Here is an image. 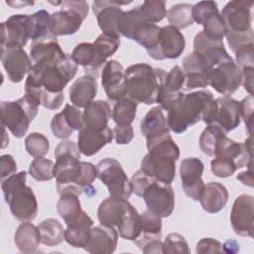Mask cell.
I'll return each instance as SVG.
<instances>
[{
	"label": "cell",
	"instance_id": "6da1fadb",
	"mask_svg": "<svg viewBox=\"0 0 254 254\" xmlns=\"http://www.w3.org/2000/svg\"><path fill=\"white\" fill-rule=\"evenodd\" d=\"M77 64L70 55L57 62H40L33 64L25 82V94L39 105L50 110L59 109L64 100V89L74 77Z\"/></svg>",
	"mask_w": 254,
	"mask_h": 254
},
{
	"label": "cell",
	"instance_id": "7a4b0ae2",
	"mask_svg": "<svg viewBox=\"0 0 254 254\" xmlns=\"http://www.w3.org/2000/svg\"><path fill=\"white\" fill-rule=\"evenodd\" d=\"M80 154L77 144L73 141L63 140L57 145L53 172L60 195L72 192L79 196L85 192L91 196L96 193V190L91 185L97 178L96 167L91 163L80 161Z\"/></svg>",
	"mask_w": 254,
	"mask_h": 254
},
{
	"label": "cell",
	"instance_id": "3957f363",
	"mask_svg": "<svg viewBox=\"0 0 254 254\" xmlns=\"http://www.w3.org/2000/svg\"><path fill=\"white\" fill-rule=\"evenodd\" d=\"M148 153L141 161V169L151 178L172 184L176 177V162L180 157V148L170 133L146 140Z\"/></svg>",
	"mask_w": 254,
	"mask_h": 254
},
{
	"label": "cell",
	"instance_id": "277c9868",
	"mask_svg": "<svg viewBox=\"0 0 254 254\" xmlns=\"http://www.w3.org/2000/svg\"><path fill=\"white\" fill-rule=\"evenodd\" d=\"M166 74L165 69L145 63L130 65L125 69L126 96L137 103H157Z\"/></svg>",
	"mask_w": 254,
	"mask_h": 254
},
{
	"label": "cell",
	"instance_id": "5b68a950",
	"mask_svg": "<svg viewBox=\"0 0 254 254\" xmlns=\"http://www.w3.org/2000/svg\"><path fill=\"white\" fill-rule=\"evenodd\" d=\"M212 99L213 94L207 89L187 94L181 92L166 110L170 130L181 134L190 126L196 124L202 119V115Z\"/></svg>",
	"mask_w": 254,
	"mask_h": 254
},
{
	"label": "cell",
	"instance_id": "8992f818",
	"mask_svg": "<svg viewBox=\"0 0 254 254\" xmlns=\"http://www.w3.org/2000/svg\"><path fill=\"white\" fill-rule=\"evenodd\" d=\"M253 4L252 0L230 1L220 13L226 30L225 37L233 53L244 45L253 44L254 35L251 27Z\"/></svg>",
	"mask_w": 254,
	"mask_h": 254
},
{
	"label": "cell",
	"instance_id": "52a82bcc",
	"mask_svg": "<svg viewBox=\"0 0 254 254\" xmlns=\"http://www.w3.org/2000/svg\"><path fill=\"white\" fill-rule=\"evenodd\" d=\"M27 173L21 171L1 181L5 201L12 215L21 222L32 221L38 214V202L33 190L26 185Z\"/></svg>",
	"mask_w": 254,
	"mask_h": 254
},
{
	"label": "cell",
	"instance_id": "ba28073f",
	"mask_svg": "<svg viewBox=\"0 0 254 254\" xmlns=\"http://www.w3.org/2000/svg\"><path fill=\"white\" fill-rule=\"evenodd\" d=\"M0 109L2 126L9 129L14 137L22 138L37 116L39 104L30 95L25 94L15 101H2Z\"/></svg>",
	"mask_w": 254,
	"mask_h": 254
},
{
	"label": "cell",
	"instance_id": "9c48e42d",
	"mask_svg": "<svg viewBox=\"0 0 254 254\" xmlns=\"http://www.w3.org/2000/svg\"><path fill=\"white\" fill-rule=\"evenodd\" d=\"M62 9L51 14L50 31L54 37L75 34L88 14L86 1H63Z\"/></svg>",
	"mask_w": 254,
	"mask_h": 254
},
{
	"label": "cell",
	"instance_id": "30bf717a",
	"mask_svg": "<svg viewBox=\"0 0 254 254\" xmlns=\"http://www.w3.org/2000/svg\"><path fill=\"white\" fill-rule=\"evenodd\" d=\"M97 178L107 187L110 197L128 199L132 194L131 181L121 164L113 158H105L96 165Z\"/></svg>",
	"mask_w": 254,
	"mask_h": 254
},
{
	"label": "cell",
	"instance_id": "8fae6325",
	"mask_svg": "<svg viewBox=\"0 0 254 254\" xmlns=\"http://www.w3.org/2000/svg\"><path fill=\"white\" fill-rule=\"evenodd\" d=\"M208 85L222 95H231L241 85V73L232 58L207 68Z\"/></svg>",
	"mask_w": 254,
	"mask_h": 254
},
{
	"label": "cell",
	"instance_id": "7c38bea8",
	"mask_svg": "<svg viewBox=\"0 0 254 254\" xmlns=\"http://www.w3.org/2000/svg\"><path fill=\"white\" fill-rule=\"evenodd\" d=\"M142 197L147 209L161 217H169L175 207V192L170 184L152 180L144 189Z\"/></svg>",
	"mask_w": 254,
	"mask_h": 254
},
{
	"label": "cell",
	"instance_id": "4fadbf2b",
	"mask_svg": "<svg viewBox=\"0 0 254 254\" xmlns=\"http://www.w3.org/2000/svg\"><path fill=\"white\" fill-rule=\"evenodd\" d=\"M32 36L31 15L17 14L1 23V48L26 46Z\"/></svg>",
	"mask_w": 254,
	"mask_h": 254
},
{
	"label": "cell",
	"instance_id": "5bb4252c",
	"mask_svg": "<svg viewBox=\"0 0 254 254\" xmlns=\"http://www.w3.org/2000/svg\"><path fill=\"white\" fill-rule=\"evenodd\" d=\"M185 46L186 40L180 30L174 26L168 25L161 27L156 47L147 53L156 61L166 59L173 60L179 58L183 54Z\"/></svg>",
	"mask_w": 254,
	"mask_h": 254
},
{
	"label": "cell",
	"instance_id": "9a60e30c",
	"mask_svg": "<svg viewBox=\"0 0 254 254\" xmlns=\"http://www.w3.org/2000/svg\"><path fill=\"white\" fill-rule=\"evenodd\" d=\"M71 59L81 65L86 75L97 78L106 64L108 56L94 43H80L71 53Z\"/></svg>",
	"mask_w": 254,
	"mask_h": 254
},
{
	"label": "cell",
	"instance_id": "2e32d148",
	"mask_svg": "<svg viewBox=\"0 0 254 254\" xmlns=\"http://www.w3.org/2000/svg\"><path fill=\"white\" fill-rule=\"evenodd\" d=\"M1 63L9 80L14 83L22 81L33 67L32 60L21 47L1 48Z\"/></svg>",
	"mask_w": 254,
	"mask_h": 254
},
{
	"label": "cell",
	"instance_id": "e0dca14e",
	"mask_svg": "<svg viewBox=\"0 0 254 254\" xmlns=\"http://www.w3.org/2000/svg\"><path fill=\"white\" fill-rule=\"evenodd\" d=\"M254 197L250 194H240L233 202L230 222L232 229L237 235L253 236Z\"/></svg>",
	"mask_w": 254,
	"mask_h": 254
},
{
	"label": "cell",
	"instance_id": "ac0fdd59",
	"mask_svg": "<svg viewBox=\"0 0 254 254\" xmlns=\"http://www.w3.org/2000/svg\"><path fill=\"white\" fill-rule=\"evenodd\" d=\"M203 163L197 158L184 159L180 167L182 189L184 192L193 200H198L204 188L201 179L203 173Z\"/></svg>",
	"mask_w": 254,
	"mask_h": 254
},
{
	"label": "cell",
	"instance_id": "d6986e66",
	"mask_svg": "<svg viewBox=\"0 0 254 254\" xmlns=\"http://www.w3.org/2000/svg\"><path fill=\"white\" fill-rule=\"evenodd\" d=\"M101 85L108 99L112 101L126 96L125 70L119 62L115 60L106 62L101 71Z\"/></svg>",
	"mask_w": 254,
	"mask_h": 254
},
{
	"label": "cell",
	"instance_id": "ffe728a7",
	"mask_svg": "<svg viewBox=\"0 0 254 254\" xmlns=\"http://www.w3.org/2000/svg\"><path fill=\"white\" fill-rule=\"evenodd\" d=\"M131 1L121 2L114 0H96L92 3V11L96 16L100 30L105 34L119 36L117 22L123 12L121 5L130 4ZM120 37V36H119Z\"/></svg>",
	"mask_w": 254,
	"mask_h": 254
},
{
	"label": "cell",
	"instance_id": "44dd1931",
	"mask_svg": "<svg viewBox=\"0 0 254 254\" xmlns=\"http://www.w3.org/2000/svg\"><path fill=\"white\" fill-rule=\"evenodd\" d=\"M183 71L185 82L183 90H191L195 88H204L208 86L206 79L207 65L201 56L192 52L183 59Z\"/></svg>",
	"mask_w": 254,
	"mask_h": 254
},
{
	"label": "cell",
	"instance_id": "7402d4cb",
	"mask_svg": "<svg viewBox=\"0 0 254 254\" xmlns=\"http://www.w3.org/2000/svg\"><path fill=\"white\" fill-rule=\"evenodd\" d=\"M216 109L213 124L218 125L225 133L234 130L240 124V101L223 95L215 99Z\"/></svg>",
	"mask_w": 254,
	"mask_h": 254
},
{
	"label": "cell",
	"instance_id": "603a6c76",
	"mask_svg": "<svg viewBox=\"0 0 254 254\" xmlns=\"http://www.w3.org/2000/svg\"><path fill=\"white\" fill-rule=\"evenodd\" d=\"M118 232L114 226L98 225L91 227L90 237L84 250L91 254H110L116 249Z\"/></svg>",
	"mask_w": 254,
	"mask_h": 254
},
{
	"label": "cell",
	"instance_id": "cb8c5ba5",
	"mask_svg": "<svg viewBox=\"0 0 254 254\" xmlns=\"http://www.w3.org/2000/svg\"><path fill=\"white\" fill-rule=\"evenodd\" d=\"M193 52L202 57L207 68L231 58L225 51L223 41H213L207 38L202 31L197 33L193 39Z\"/></svg>",
	"mask_w": 254,
	"mask_h": 254
},
{
	"label": "cell",
	"instance_id": "d4e9b609",
	"mask_svg": "<svg viewBox=\"0 0 254 254\" xmlns=\"http://www.w3.org/2000/svg\"><path fill=\"white\" fill-rule=\"evenodd\" d=\"M113 139V130L107 127L104 130H94L82 127L78 130L77 146L81 154L90 157L98 153Z\"/></svg>",
	"mask_w": 254,
	"mask_h": 254
},
{
	"label": "cell",
	"instance_id": "484cf974",
	"mask_svg": "<svg viewBox=\"0 0 254 254\" xmlns=\"http://www.w3.org/2000/svg\"><path fill=\"white\" fill-rule=\"evenodd\" d=\"M65 55L66 54L63 52L57 37L49 36L32 41L30 56L33 64L40 62H57L62 60Z\"/></svg>",
	"mask_w": 254,
	"mask_h": 254
},
{
	"label": "cell",
	"instance_id": "4316f807",
	"mask_svg": "<svg viewBox=\"0 0 254 254\" xmlns=\"http://www.w3.org/2000/svg\"><path fill=\"white\" fill-rule=\"evenodd\" d=\"M185 82V74L179 65H175L167 74L161 87L157 103L167 110L170 104L180 95Z\"/></svg>",
	"mask_w": 254,
	"mask_h": 254
},
{
	"label": "cell",
	"instance_id": "83f0119b",
	"mask_svg": "<svg viewBox=\"0 0 254 254\" xmlns=\"http://www.w3.org/2000/svg\"><path fill=\"white\" fill-rule=\"evenodd\" d=\"M97 93L96 78L89 75H82L78 77L70 85L68 94L72 105L77 108H84L91 101Z\"/></svg>",
	"mask_w": 254,
	"mask_h": 254
},
{
	"label": "cell",
	"instance_id": "f1b7e54d",
	"mask_svg": "<svg viewBox=\"0 0 254 254\" xmlns=\"http://www.w3.org/2000/svg\"><path fill=\"white\" fill-rule=\"evenodd\" d=\"M140 131L146 140L170 133L167 116L164 114L163 108L160 105L151 108L146 113L141 120Z\"/></svg>",
	"mask_w": 254,
	"mask_h": 254
},
{
	"label": "cell",
	"instance_id": "f546056e",
	"mask_svg": "<svg viewBox=\"0 0 254 254\" xmlns=\"http://www.w3.org/2000/svg\"><path fill=\"white\" fill-rule=\"evenodd\" d=\"M92 225V218L83 210L82 214L75 221L66 225L64 240L72 247L84 249L88 243Z\"/></svg>",
	"mask_w": 254,
	"mask_h": 254
},
{
	"label": "cell",
	"instance_id": "4dcf8cb0",
	"mask_svg": "<svg viewBox=\"0 0 254 254\" xmlns=\"http://www.w3.org/2000/svg\"><path fill=\"white\" fill-rule=\"evenodd\" d=\"M198 200L206 212L216 213L226 205L228 200V190L220 183L209 182L204 185Z\"/></svg>",
	"mask_w": 254,
	"mask_h": 254
},
{
	"label": "cell",
	"instance_id": "1f68e13d",
	"mask_svg": "<svg viewBox=\"0 0 254 254\" xmlns=\"http://www.w3.org/2000/svg\"><path fill=\"white\" fill-rule=\"evenodd\" d=\"M83 127L104 130L108 127L111 117L109 104L104 100H93L83 110Z\"/></svg>",
	"mask_w": 254,
	"mask_h": 254
},
{
	"label": "cell",
	"instance_id": "d6a6232c",
	"mask_svg": "<svg viewBox=\"0 0 254 254\" xmlns=\"http://www.w3.org/2000/svg\"><path fill=\"white\" fill-rule=\"evenodd\" d=\"M162 238V217L150 211L145 210L140 214V233L135 240L134 244L142 249L148 242Z\"/></svg>",
	"mask_w": 254,
	"mask_h": 254
},
{
	"label": "cell",
	"instance_id": "836d02e7",
	"mask_svg": "<svg viewBox=\"0 0 254 254\" xmlns=\"http://www.w3.org/2000/svg\"><path fill=\"white\" fill-rule=\"evenodd\" d=\"M129 204L128 199H119L110 196L105 198L97 209V217L100 224L117 226Z\"/></svg>",
	"mask_w": 254,
	"mask_h": 254
},
{
	"label": "cell",
	"instance_id": "e575fe53",
	"mask_svg": "<svg viewBox=\"0 0 254 254\" xmlns=\"http://www.w3.org/2000/svg\"><path fill=\"white\" fill-rule=\"evenodd\" d=\"M14 242L21 253H35L41 242V235L38 226L29 221L22 222L15 232Z\"/></svg>",
	"mask_w": 254,
	"mask_h": 254
},
{
	"label": "cell",
	"instance_id": "d590c367",
	"mask_svg": "<svg viewBox=\"0 0 254 254\" xmlns=\"http://www.w3.org/2000/svg\"><path fill=\"white\" fill-rule=\"evenodd\" d=\"M57 211L66 225L75 221L83 212L78 195L72 192L61 194L57 203Z\"/></svg>",
	"mask_w": 254,
	"mask_h": 254
},
{
	"label": "cell",
	"instance_id": "8d00e7d4",
	"mask_svg": "<svg viewBox=\"0 0 254 254\" xmlns=\"http://www.w3.org/2000/svg\"><path fill=\"white\" fill-rule=\"evenodd\" d=\"M138 103L127 96L115 101L111 110V118L116 126H129L136 117Z\"/></svg>",
	"mask_w": 254,
	"mask_h": 254
},
{
	"label": "cell",
	"instance_id": "74e56055",
	"mask_svg": "<svg viewBox=\"0 0 254 254\" xmlns=\"http://www.w3.org/2000/svg\"><path fill=\"white\" fill-rule=\"evenodd\" d=\"M38 228L41 235V243L46 246H57L64 239V229L60 221L55 218L43 220L39 223Z\"/></svg>",
	"mask_w": 254,
	"mask_h": 254
},
{
	"label": "cell",
	"instance_id": "f35d334b",
	"mask_svg": "<svg viewBox=\"0 0 254 254\" xmlns=\"http://www.w3.org/2000/svg\"><path fill=\"white\" fill-rule=\"evenodd\" d=\"M121 238L125 240H135L140 233V214L130 203L127 210L116 226Z\"/></svg>",
	"mask_w": 254,
	"mask_h": 254
},
{
	"label": "cell",
	"instance_id": "ab89813d",
	"mask_svg": "<svg viewBox=\"0 0 254 254\" xmlns=\"http://www.w3.org/2000/svg\"><path fill=\"white\" fill-rule=\"evenodd\" d=\"M192 5L190 3H179L173 5L167 12V19L171 26L177 29H186L194 22L192 19Z\"/></svg>",
	"mask_w": 254,
	"mask_h": 254
},
{
	"label": "cell",
	"instance_id": "60d3db41",
	"mask_svg": "<svg viewBox=\"0 0 254 254\" xmlns=\"http://www.w3.org/2000/svg\"><path fill=\"white\" fill-rule=\"evenodd\" d=\"M226 133L216 124H208L199 137V147L203 154L214 157L215 147L218 140Z\"/></svg>",
	"mask_w": 254,
	"mask_h": 254
},
{
	"label": "cell",
	"instance_id": "b9f144b4",
	"mask_svg": "<svg viewBox=\"0 0 254 254\" xmlns=\"http://www.w3.org/2000/svg\"><path fill=\"white\" fill-rule=\"evenodd\" d=\"M138 9L145 20L149 24L161 22L167 16L166 3L160 0H147L138 6Z\"/></svg>",
	"mask_w": 254,
	"mask_h": 254
},
{
	"label": "cell",
	"instance_id": "7bdbcfd3",
	"mask_svg": "<svg viewBox=\"0 0 254 254\" xmlns=\"http://www.w3.org/2000/svg\"><path fill=\"white\" fill-rule=\"evenodd\" d=\"M31 18H32V36H31L32 41L53 36L50 31L51 14H49L48 11L39 10L33 15H31Z\"/></svg>",
	"mask_w": 254,
	"mask_h": 254
},
{
	"label": "cell",
	"instance_id": "ee69618b",
	"mask_svg": "<svg viewBox=\"0 0 254 254\" xmlns=\"http://www.w3.org/2000/svg\"><path fill=\"white\" fill-rule=\"evenodd\" d=\"M25 148L30 156L33 158H40L48 154L50 142L45 135L38 132H33L26 137Z\"/></svg>",
	"mask_w": 254,
	"mask_h": 254
},
{
	"label": "cell",
	"instance_id": "f6af8a7d",
	"mask_svg": "<svg viewBox=\"0 0 254 254\" xmlns=\"http://www.w3.org/2000/svg\"><path fill=\"white\" fill-rule=\"evenodd\" d=\"M203 26L202 32L204 35L213 41H223L225 37V26L220 13L217 11L209 15L201 24Z\"/></svg>",
	"mask_w": 254,
	"mask_h": 254
},
{
	"label": "cell",
	"instance_id": "bcb514c9",
	"mask_svg": "<svg viewBox=\"0 0 254 254\" xmlns=\"http://www.w3.org/2000/svg\"><path fill=\"white\" fill-rule=\"evenodd\" d=\"M54 163L50 159L44 157L35 158L30 164V176L39 182L50 181L54 178Z\"/></svg>",
	"mask_w": 254,
	"mask_h": 254
},
{
	"label": "cell",
	"instance_id": "7dc6e473",
	"mask_svg": "<svg viewBox=\"0 0 254 254\" xmlns=\"http://www.w3.org/2000/svg\"><path fill=\"white\" fill-rule=\"evenodd\" d=\"M163 253L174 254V253H190L189 245L185 237L180 233H170L166 236L163 242Z\"/></svg>",
	"mask_w": 254,
	"mask_h": 254
},
{
	"label": "cell",
	"instance_id": "c3c4849f",
	"mask_svg": "<svg viewBox=\"0 0 254 254\" xmlns=\"http://www.w3.org/2000/svg\"><path fill=\"white\" fill-rule=\"evenodd\" d=\"M218 11L217 4L214 1H200L192 5V19L193 22L201 25L202 22L211 14Z\"/></svg>",
	"mask_w": 254,
	"mask_h": 254
},
{
	"label": "cell",
	"instance_id": "681fc988",
	"mask_svg": "<svg viewBox=\"0 0 254 254\" xmlns=\"http://www.w3.org/2000/svg\"><path fill=\"white\" fill-rule=\"evenodd\" d=\"M210 169L214 176L218 178H228L231 177L237 170L235 164L224 158L214 157L210 162Z\"/></svg>",
	"mask_w": 254,
	"mask_h": 254
},
{
	"label": "cell",
	"instance_id": "f907efd6",
	"mask_svg": "<svg viewBox=\"0 0 254 254\" xmlns=\"http://www.w3.org/2000/svg\"><path fill=\"white\" fill-rule=\"evenodd\" d=\"M51 129H52L54 136L59 139H62V140L67 139L74 131L67 123L63 112L57 113L53 117L52 122H51Z\"/></svg>",
	"mask_w": 254,
	"mask_h": 254
},
{
	"label": "cell",
	"instance_id": "816d5d0a",
	"mask_svg": "<svg viewBox=\"0 0 254 254\" xmlns=\"http://www.w3.org/2000/svg\"><path fill=\"white\" fill-rule=\"evenodd\" d=\"M253 44H247L240 47L235 52L236 65L239 70L245 67H254V53H253Z\"/></svg>",
	"mask_w": 254,
	"mask_h": 254
},
{
	"label": "cell",
	"instance_id": "f5cc1de1",
	"mask_svg": "<svg viewBox=\"0 0 254 254\" xmlns=\"http://www.w3.org/2000/svg\"><path fill=\"white\" fill-rule=\"evenodd\" d=\"M253 95H249L240 101V117L244 120L249 136H252L253 129Z\"/></svg>",
	"mask_w": 254,
	"mask_h": 254
},
{
	"label": "cell",
	"instance_id": "db71d44e",
	"mask_svg": "<svg viewBox=\"0 0 254 254\" xmlns=\"http://www.w3.org/2000/svg\"><path fill=\"white\" fill-rule=\"evenodd\" d=\"M62 112L73 130L78 131L83 127V113L77 107L66 104Z\"/></svg>",
	"mask_w": 254,
	"mask_h": 254
},
{
	"label": "cell",
	"instance_id": "11a10c76",
	"mask_svg": "<svg viewBox=\"0 0 254 254\" xmlns=\"http://www.w3.org/2000/svg\"><path fill=\"white\" fill-rule=\"evenodd\" d=\"M152 180H155V179H153L150 176H148L147 174H145L142 170H139L136 173H134L130 180L131 186H132V193L136 194L137 196L142 197L144 189Z\"/></svg>",
	"mask_w": 254,
	"mask_h": 254
},
{
	"label": "cell",
	"instance_id": "9f6ffc18",
	"mask_svg": "<svg viewBox=\"0 0 254 254\" xmlns=\"http://www.w3.org/2000/svg\"><path fill=\"white\" fill-rule=\"evenodd\" d=\"M195 251H196V253H199V254L223 252L222 244L218 240L210 238V237L202 238L201 240H199L196 244Z\"/></svg>",
	"mask_w": 254,
	"mask_h": 254
},
{
	"label": "cell",
	"instance_id": "6f0895ef",
	"mask_svg": "<svg viewBox=\"0 0 254 254\" xmlns=\"http://www.w3.org/2000/svg\"><path fill=\"white\" fill-rule=\"evenodd\" d=\"M134 137V130L132 125L129 126H115L113 129V138L118 145L129 144Z\"/></svg>",
	"mask_w": 254,
	"mask_h": 254
},
{
	"label": "cell",
	"instance_id": "680465c9",
	"mask_svg": "<svg viewBox=\"0 0 254 254\" xmlns=\"http://www.w3.org/2000/svg\"><path fill=\"white\" fill-rule=\"evenodd\" d=\"M17 171V164L14 158L9 155H2L0 157V179L3 181L5 178L15 174Z\"/></svg>",
	"mask_w": 254,
	"mask_h": 254
},
{
	"label": "cell",
	"instance_id": "91938a15",
	"mask_svg": "<svg viewBox=\"0 0 254 254\" xmlns=\"http://www.w3.org/2000/svg\"><path fill=\"white\" fill-rule=\"evenodd\" d=\"M141 250L143 251V253H146V254L163 253V242L161 241V239L152 240L147 244H145Z\"/></svg>",
	"mask_w": 254,
	"mask_h": 254
},
{
	"label": "cell",
	"instance_id": "94428289",
	"mask_svg": "<svg viewBox=\"0 0 254 254\" xmlns=\"http://www.w3.org/2000/svg\"><path fill=\"white\" fill-rule=\"evenodd\" d=\"M248 170L241 172L237 175V180H239L243 185L252 188L253 187V172H252V161L247 164Z\"/></svg>",
	"mask_w": 254,
	"mask_h": 254
},
{
	"label": "cell",
	"instance_id": "6125c7cd",
	"mask_svg": "<svg viewBox=\"0 0 254 254\" xmlns=\"http://www.w3.org/2000/svg\"><path fill=\"white\" fill-rule=\"evenodd\" d=\"M222 250H223V252H226V253L237 252V251H239V244L235 240H227L222 245Z\"/></svg>",
	"mask_w": 254,
	"mask_h": 254
},
{
	"label": "cell",
	"instance_id": "be15d7a7",
	"mask_svg": "<svg viewBox=\"0 0 254 254\" xmlns=\"http://www.w3.org/2000/svg\"><path fill=\"white\" fill-rule=\"evenodd\" d=\"M6 4L10 5L13 8L16 9H20L22 7L28 6V5H34V2H30V1H6Z\"/></svg>",
	"mask_w": 254,
	"mask_h": 254
}]
</instances>
